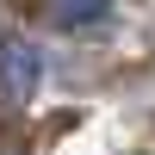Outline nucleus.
I'll return each instance as SVG.
<instances>
[{"label": "nucleus", "instance_id": "nucleus-1", "mask_svg": "<svg viewBox=\"0 0 155 155\" xmlns=\"http://www.w3.org/2000/svg\"><path fill=\"white\" fill-rule=\"evenodd\" d=\"M44 19L56 31H93L112 19V0H44Z\"/></svg>", "mask_w": 155, "mask_h": 155}, {"label": "nucleus", "instance_id": "nucleus-2", "mask_svg": "<svg viewBox=\"0 0 155 155\" xmlns=\"http://www.w3.org/2000/svg\"><path fill=\"white\" fill-rule=\"evenodd\" d=\"M31 87H37V56H31V44H25V37H6V106L19 112L25 99H31Z\"/></svg>", "mask_w": 155, "mask_h": 155}]
</instances>
